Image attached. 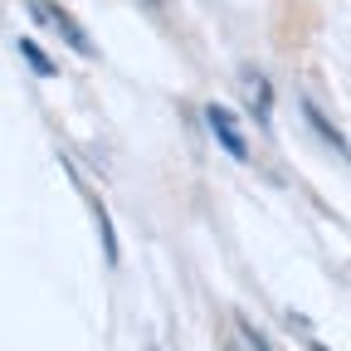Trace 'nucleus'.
<instances>
[{
	"label": "nucleus",
	"mask_w": 351,
	"mask_h": 351,
	"mask_svg": "<svg viewBox=\"0 0 351 351\" xmlns=\"http://www.w3.org/2000/svg\"><path fill=\"white\" fill-rule=\"evenodd\" d=\"M156 5H161V0H156Z\"/></svg>",
	"instance_id": "obj_9"
},
{
	"label": "nucleus",
	"mask_w": 351,
	"mask_h": 351,
	"mask_svg": "<svg viewBox=\"0 0 351 351\" xmlns=\"http://www.w3.org/2000/svg\"><path fill=\"white\" fill-rule=\"evenodd\" d=\"M29 15L49 29V34H59L69 49H78V54H93V39H88L83 29H78V20L69 15V10H59V5H49V0H29Z\"/></svg>",
	"instance_id": "obj_1"
},
{
	"label": "nucleus",
	"mask_w": 351,
	"mask_h": 351,
	"mask_svg": "<svg viewBox=\"0 0 351 351\" xmlns=\"http://www.w3.org/2000/svg\"><path fill=\"white\" fill-rule=\"evenodd\" d=\"M20 54H25V64H29V69H34L39 78H54V73H59V69L49 64V54H44L34 39H20Z\"/></svg>",
	"instance_id": "obj_5"
},
{
	"label": "nucleus",
	"mask_w": 351,
	"mask_h": 351,
	"mask_svg": "<svg viewBox=\"0 0 351 351\" xmlns=\"http://www.w3.org/2000/svg\"><path fill=\"white\" fill-rule=\"evenodd\" d=\"M307 351H327V346H322V341H313V346H307Z\"/></svg>",
	"instance_id": "obj_8"
},
{
	"label": "nucleus",
	"mask_w": 351,
	"mask_h": 351,
	"mask_svg": "<svg viewBox=\"0 0 351 351\" xmlns=\"http://www.w3.org/2000/svg\"><path fill=\"white\" fill-rule=\"evenodd\" d=\"M239 93H244V108L269 127V117H274V83L258 69H239Z\"/></svg>",
	"instance_id": "obj_3"
},
{
	"label": "nucleus",
	"mask_w": 351,
	"mask_h": 351,
	"mask_svg": "<svg viewBox=\"0 0 351 351\" xmlns=\"http://www.w3.org/2000/svg\"><path fill=\"white\" fill-rule=\"evenodd\" d=\"M234 322H239V332H244V341H249L254 351H274V341H269V337H263V332H258V327H254V322H249L244 313H239Z\"/></svg>",
	"instance_id": "obj_7"
},
{
	"label": "nucleus",
	"mask_w": 351,
	"mask_h": 351,
	"mask_svg": "<svg viewBox=\"0 0 351 351\" xmlns=\"http://www.w3.org/2000/svg\"><path fill=\"white\" fill-rule=\"evenodd\" d=\"M98 239H103V258L117 263V234H112V215L98 205Z\"/></svg>",
	"instance_id": "obj_6"
},
{
	"label": "nucleus",
	"mask_w": 351,
	"mask_h": 351,
	"mask_svg": "<svg viewBox=\"0 0 351 351\" xmlns=\"http://www.w3.org/2000/svg\"><path fill=\"white\" fill-rule=\"evenodd\" d=\"M205 122H210V132L219 137V147H225L234 161H249V142H244V132H239V122H234V112L225 103H210L205 108Z\"/></svg>",
	"instance_id": "obj_2"
},
{
	"label": "nucleus",
	"mask_w": 351,
	"mask_h": 351,
	"mask_svg": "<svg viewBox=\"0 0 351 351\" xmlns=\"http://www.w3.org/2000/svg\"><path fill=\"white\" fill-rule=\"evenodd\" d=\"M302 117H307V122H313V127H317V132H322V137H327V147H337V152H341V156H351V147H346V142H341V132H337V127H332V122H327V117H322V112H317V108H313V103H302Z\"/></svg>",
	"instance_id": "obj_4"
}]
</instances>
